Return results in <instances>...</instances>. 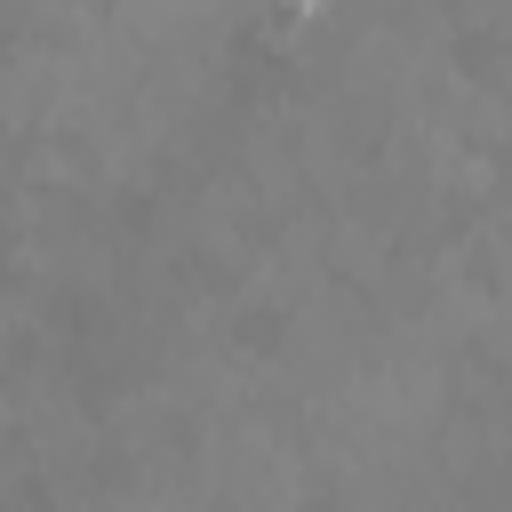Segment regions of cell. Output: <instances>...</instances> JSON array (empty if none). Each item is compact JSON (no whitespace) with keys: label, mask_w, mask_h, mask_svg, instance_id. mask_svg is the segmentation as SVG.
<instances>
[{"label":"cell","mask_w":512,"mask_h":512,"mask_svg":"<svg viewBox=\"0 0 512 512\" xmlns=\"http://www.w3.org/2000/svg\"><path fill=\"white\" fill-rule=\"evenodd\" d=\"M288 8H320V0H288Z\"/></svg>","instance_id":"obj_1"}]
</instances>
